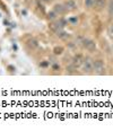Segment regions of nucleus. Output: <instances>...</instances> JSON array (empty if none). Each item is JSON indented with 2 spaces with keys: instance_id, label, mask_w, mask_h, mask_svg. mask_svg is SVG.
Here are the masks:
<instances>
[{
  "instance_id": "aec40b11",
  "label": "nucleus",
  "mask_w": 113,
  "mask_h": 132,
  "mask_svg": "<svg viewBox=\"0 0 113 132\" xmlns=\"http://www.w3.org/2000/svg\"><path fill=\"white\" fill-rule=\"evenodd\" d=\"M111 17H113V13H112V14H111Z\"/></svg>"
},
{
  "instance_id": "f8f14e48",
  "label": "nucleus",
  "mask_w": 113,
  "mask_h": 132,
  "mask_svg": "<svg viewBox=\"0 0 113 132\" xmlns=\"http://www.w3.org/2000/svg\"><path fill=\"white\" fill-rule=\"evenodd\" d=\"M47 17H49V19H51V20L55 19V17H56V13H55L54 10H53V11H51V13H49V16H47Z\"/></svg>"
},
{
  "instance_id": "ddd939ff",
  "label": "nucleus",
  "mask_w": 113,
  "mask_h": 132,
  "mask_svg": "<svg viewBox=\"0 0 113 132\" xmlns=\"http://www.w3.org/2000/svg\"><path fill=\"white\" fill-rule=\"evenodd\" d=\"M113 13V0H110L109 2V14L111 16V14Z\"/></svg>"
},
{
  "instance_id": "20e7f679",
  "label": "nucleus",
  "mask_w": 113,
  "mask_h": 132,
  "mask_svg": "<svg viewBox=\"0 0 113 132\" xmlns=\"http://www.w3.org/2000/svg\"><path fill=\"white\" fill-rule=\"evenodd\" d=\"M83 61H84V58H83V55H82V54H77V55L74 56V59H72V62H71V64L75 65L76 68H79V67H82Z\"/></svg>"
},
{
  "instance_id": "39448f33",
  "label": "nucleus",
  "mask_w": 113,
  "mask_h": 132,
  "mask_svg": "<svg viewBox=\"0 0 113 132\" xmlns=\"http://www.w3.org/2000/svg\"><path fill=\"white\" fill-rule=\"evenodd\" d=\"M64 24H66V22H64V20H59V22H54V23H53L52 25H51V28H52L54 32H58V31H60V29H63Z\"/></svg>"
},
{
  "instance_id": "dca6fc26",
  "label": "nucleus",
  "mask_w": 113,
  "mask_h": 132,
  "mask_svg": "<svg viewBox=\"0 0 113 132\" xmlns=\"http://www.w3.org/2000/svg\"><path fill=\"white\" fill-rule=\"evenodd\" d=\"M109 33H110V34H111L112 36H113V24H112V25L109 27Z\"/></svg>"
},
{
  "instance_id": "2eb2a0df",
  "label": "nucleus",
  "mask_w": 113,
  "mask_h": 132,
  "mask_svg": "<svg viewBox=\"0 0 113 132\" xmlns=\"http://www.w3.org/2000/svg\"><path fill=\"white\" fill-rule=\"evenodd\" d=\"M69 22L72 23V24H76L77 22H78V19H77V17H71V18L69 19Z\"/></svg>"
},
{
  "instance_id": "7ed1b4c3",
  "label": "nucleus",
  "mask_w": 113,
  "mask_h": 132,
  "mask_svg": "<svg viewBox=\"0 0 113 132\" xmlns=\"http://www.w3.org/2000/svg\"><path fill=\"white\" fill-rule=\"evenodd\" d=\"M93 62L94 61H92L90 58L84 59V61H83V64H82V68H83V70H84V72L90 73V72L93 71Z\"/></svg>"
},
{
  "instance_id": "6e6552de",
  "label": "nucleus",
  "mask_w": 113,
  "mask_h": 132,
  "mask_svg": "<svg viewBox=\"0 0 113 132\" xmlns=\"http://www.w3.org/2000/svg\"><path fill=\"white\" fill-rule=\"evenodd\" d=\"M27 44L29 47H32V49H36V47L38 46V43L36 40H34V38H31V40L27 41Z\"/></svg>"
},
{
  "instance_id": "0eeeda50",
  "label": "nucleus",
  "mask_w": 113,
  "mask_h": 132,
  "mask_svg": "<svg viewBox=\"0 0 113 132\" xmlns=\"http://www.w3.org/2000/svg\"><path fill=\"white\" fill-rule=\"evenodd\" d=\"M66 7L64 6H62V5H60V4H56V5H54V11L56 14H59V15H62V14H64L66 13Z\"/></svg>"
},
{
  "instance_id": "9b49d317",
  "label": "nucleus",
  "mask_w": 113,
  "mask_h": 132,
  "mask_svg": "<svg viewBox=\"0 0 113 132\" xmlns=\"http://www.w3.org/2000/svg\"><path fill=\"white\" fill-rule=\"evenodd\" d=\"M53 52H54V54H61L62 52H63V47L62 46H55L54 49H53Z\"/></svg>"
},
{
  "instance_id": "1a4fd4ad",
  "label": "nucleus",
  "mask_w": 113,
  "mask_h": 132,
  "mask_svg": "<svg viewBox=\"0 0 113 132\" xmlns=\"http://www.w3.org/2000/svg\"><path fill=\"white\" fill-rule=\"evenodd\" d=\"M55 34H56V36L60 37V38H66V37H68V33L64 32L63 29H60V31L55 32Z\"/></svg>"
},
{
  "instance_id": "9d476101",
  "label": "nucleus",
  "mask_w": 113,
  "mask_h": 132,
  "mask_svg": "<svg viewBox=\"0 0 113 132\" xmlns=\"http://www.w3.org/2000/svg\"><path fill=\"white\" fill-rule=\"evenodd\" d=\"M95 5H96V7L97 8H104L105 7V5H106V0H96L95 1Z\"/></svg>"
},
{
  "instance_id": "f257e3e1",
  "label": "nucleus",
  "mask_w": 113,
  "mask_h": 132,
  "mask_svg": "<svg viewBox=\"0 0 113 132\" xmlns=\"http://www.w3.org/2000/svg\"><path fill=\"white\" fill-rule=\"evenodd\" d=\"M93 71H95L97 75H103L105 72V65L102 60H95L93 62Z\"/></svg>"
},
{
  "instance_id": "a211bd4d",
  "label": "nucleus",
  "mask_w": 113,
  "mask_h": 132,
  "mask_svg": "<svg viewBox=\"0 0 113 132\" xmlns=\"http://www.w3.org/2000/svg\"><path fill=\"white\" fill-rule=\"evenodd\" d=\"M41 65H42V67H46V65H47V62H43V63L41 64Z\"/></svg>"
},
{
  "instance_id": "f03ea898",
  "label": "nucleus",
  "mask_w": 113,
  "mask_h": 132,
  "mask_svg": "<svg viewBox=\"0 0 113 132\" xmlns=\"http://www.w3.org/2000/svg\"><path fill=\"white\" fill-rule=\"evenodd\" d=\"M83 42V46L85 47L87 51H90V52H94L95 50H96V43L93 41V40H90V38H83L82 40Z\"/></svg>"
},
{
  "instance_id": "6ab92c4d",
  "label": "nucleus",
  "mask_w": 113,
  "mask_h": 132,
  "mask_svg": "<svg viewBox=\"0 0 113 132\" xmlns=\"http://www.w3.org/2000/svg\"><path fill=\"white\" fill-rule=\"evenodd\" d=\"M43 1H45V2H51L52 0H43Z\"/></svg>"
},
{
  "instance_id": "4468645a",
  "label": "nucleus",
  "mask_w": 113,
  "mask_h": 132,
  "mask_svg": "<svg viewBox=\"0 0 113 132\" xmlns=\"http://www.w3.org/2000/svg\"><path fill=\"white\" fill-rule=\"evenodd\" d=\"M94 4V0H85V6L88 8H91L92 6H93Z\"/></svg>"
},
{
  "instance_id": "423d86ee",
  "label": "nucleus",
  "mask_w": 113,
  "mask_h": 132,
  "mask_svg": "<svg viewBox=\"0 0 113 132\" xmlns=\"http://www.w3.org/2000/svg\"><path fill=\"white\" fill-rule=\"evenodd\" d=\"M64 7L68 10H75L77 9V4L75 0H68V1L64 2Z\"/></svg>"
},
{
  "instance_id": "f3484780",
  "label": "nucleus",
  "mask_w": 113,
  "mask_h": 132,
  "mask_svg": "<svg viewBox=\"0 0 113 132\" xmlns=\"http://www.w3.org/2000/svg\"><path fill=\"white\" fill-rule=\"evenodd\" d=\"M53 69H54V70H58V69H59V65H58V64H53Z\"/></svg>"
}]
</instances>
